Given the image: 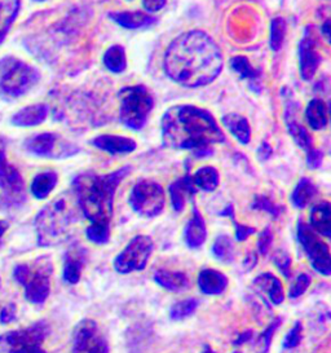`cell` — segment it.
I'll return each mask as SVG.
<instances>
[{
	"instance_id": "obj_19",
	"label": "cell",
	"mask_w": 331,
	"mask_h": 353,
	"mask_svg": "<svg viewBox=\"0 0 331 353\" xmlns=\"http://www.w3.org/2000/svg\"><path fill=\"white\" fill-rule=\"evenodd\" d=\"M93 145L110 154H127L136 149V143L132 139L117 135H101L92 141Z\"/></svg>"
},
{
	"instance_id": "obj_27",
	"label": "cell",
	"mask_w": 331,
	"mask_h": 353,
	"mask_svg": "<svg viewBox=\"0 0 331 353\" xmlns=\"http://www.w3.org/2000/svg\"><path fill=\"white\" fill-rule=\"evenodd\" d=\"M110 17H113L114 21L118 22L126 29L146 28L155 22L153 17L145 14L143 12H117L112 13Z\"/></svg>"
},
{
	"instance_id": "obj_43",
	"label": "cell",
	"mask_w": 331,
	"mask_h": 353,
	"mask_svg": "<svg viewBox=\"0 0 331 353\" xmlns=\"http://www.w3.org/2000/svg\"><path fill=\"white\" fill-rule=\"evenodd\" d=\"M252 208L254 210H260V211H265V212L270 214L273 218H277V216L281 215V212H282L281 211L282 208H279L276 203H273L269 198L263 197V196L255 198V201L252 203Z\"/></svg>"
},
{
	"instance_id": "obj_3",
	"label": "cell",
	"mask_w": 331,
	"mask_h": 353,
	"mask_svg": "<svg viewBox=\"0 0 331 353\" xmlns=\"http://www.w3.org/2000/svg\"><path fill=\"white\" fill-rule=\"evenodd\" d=\"M131 171L126 166L108 175L92 172L81 174L74 179L72 187L78 198L79 208L91 223L110 224L113 216L114 196L121 181Z\"/></svg>"
},
{
	"instance_id": "obj_6",
	"label": "cell",
	"mask_w": 331,
	"mask_h": 353,
	"mask_svg": "<svg viewBox=\"0 0 331 353\" xmlns=\"http://www.w3.org/2000/svg\"><path fill=\"white\" fill-rule=\"evenodd\" d=\"M121 97V122L131 130H141L150 114L154 101L144 85L123 88Z\"/></svg>"
},
{
	"instance_id": "obj_44",
	"label": "cell",
	"mask_w": 331,
	"mask_h": 353,
	"mask_svg": "<svg viewBox=\"0 0 331 353\" xmlns=\"http://www.w3.org/2000/svg\"><path fill=\"white\" fill-rule=\"evenodd\" d=\"M301 332H303L301 322H295L292 329L288 332V335L283 339V348L285 350H292V348L298 347L299 343L301 342Z\"/></svg>"
},
{
	"instance_id": "obj_24",
	"label": "cell",
	"mask_w": 331,
	"mask_h": 353,
	"mask_svg": "<svg viewBox=\"0 0 331 353\" xmlns=\"http://www.w3.org/2000/svg\"><path fill=\"white\" fill-rule=\"evenodd\" d=\"M154 281L166 290L181 291L189 288V279L183 272L158 270L154 272Z\"/></svg>"
},
{
	"instance_id": "obj_25",
	"label": "cell",
	"mask_w": 331,
	"mask_h": 353,
	"mask_svg": "<svg viewBox=\"0 0 331 353\" xmlns=\"http://www.w3.org/2000/svg\"><path fill=\"white\" fill-rule=\"evenodd\" d=\"M21 10V0H0V44L7 38Z\"/></svg>"
},
{
	"instance_id": "obj_21",
	"label": "cell",
	"mask_w": 331,
	"mask_h": 353,
	"mask_svg": "<svg viewBox=\"0 0 331 353\" xmlns=\"http://www.w3.org/2000/svg\"><path fill=\"white\" fill-rule=\"evenodd\" d=\"M198 288L206 295H220L228 288L227 276L217 270H201L198 276Z\"/></svg>"
},
{
	"instance_id": "obj_17",
	"label": "cell",
	"mask_w": 331,
	"mask_h": 353,
	"mask_svg": "<svg viewBox=\"0 0 331 353\" xmlns=\"http://www.w3.org/2000/svg\"><path fill=\"white\" fill-rule=\"evenodd\" d=\"M254 288L257 289L259 294L265 296L272 304L279 305L285 301V290L281 283L279 279H277L273 273H261L254 280Z\"/></svg>"
},
{
	"instance_id": "obj_42",
	"label": "cell",
	"mask_w": 331,
	"mask_h": 353,
	"mask_svg": "<svg viewBox=\"0 0 331 353\" xmlns=\"http://www.w3.org/2000/svg\"><path fill=\"white\" fill-rule=\"evenodd\" d=\"M273 261L283 277H286V279L291 277V258L285 250L277 251L273 256Z\"/></svg>"
},
{
	"instance_id": "obj_46",
	"label": "cell",
	"mask_w": 331,
	"mask_h": 353,
	"mask_svg": "<svg viewBox=\"0 0 331 353\" xmlns=\"http://www.w3.org/2000/svg\"><path fill=\"white\" fill-rule=\"evenodd\" d=\"M16 313H17V307H16L13 303L7 304V305L3 308L1 314H0V323L4 325V323H10V322L14 321Z\"/></svg>"
},
{
	"instance_id": "obj_35",
	"label": "cell",
	"mask_w": 331,
	"mask_h": 353,
	"mask_svg": "<svg viewBox=\"0 0 331 353\" xmlns=\"http://www.w3.org/2000/svg\"><path fill=\"white\" fill-rule=\"evenodd\" d=\"M232 68L237 72L242 78H246L251 82V87H254V84L259 83V73L257 69H254L251 66V63H248V59L243 56H237L232 59Z\"/></svg>"
},
{
	"instance_id": "obj_51",
	"label": "cell",
	"mask_w": 331,
	"mask_h": 353,
	"mask_svg": "<svg viewBox=\"0 0 331 353\" xmlns=\"http://www.w3.org/2000/svg\"><path fill=\"white\" fill-rule=\"evenodd\" d=\"M7 230H8V223L6 220H0V245H1V239L4 237Z\"/></svg>"
},
{
	"instance_id": "obj_18",
	"label": "cell",
	"mask_w": 331,
	"mask_h": 353,
	"mask_svg": "<svg viewBox=\"0 0 331 353\" xmlns=\"http://www.w3.org/2000/svg\"><path fill=\"white\" fill-rule=\"evenodd\" d=\"M207 239V227L205 219L199 210L193 206L190 220L185 227V242L190 249H199Z\"/></svg>"
},
{
	"instance_id": "obj_38",
	"label": "cell",
	"mask_w": 331,
	"mask_h": 353,
	"mask_svg": "<svg viewBox=\"0 0 331 353\" xmlns=\"http://www.w3.org/2000/svg\"><path fill=\"white\" fill-rule=\"evenodd\" d=\"M197 307H198V301L194 299V298H189V299L177 301L171 307L170 317L174 321L184 320L186 317H189L193 312L196 311Z\"/></svg>"
},
{
	"instance_id": "obj_7",
	"label": "cell",
	"mask_w": 331,
	"mask_h": 353,
	"mask_svg": "<svg viewBox=\"0 0 331 353\" xmlns=\"http://www.w3.org/2000/svg\"><path fill=\"white\" fill-rule=\"evenodd\" d=\"M51 332L50 325L46 321L32 323L28 327L7 332L0 338L6 353H47L43 343Z\"/></svg>"
},
{
	"instance_id": "obj_45",
	"label": "cell",
	"mask_w": 331,
	"mask_h": 353,
	"mask_svg": "<svg viewBox=\"0 0 331 353\" xmlns=\"http://www.w3.org/2000/svg\"><path fill=\"white\" fill-rule=\"evenodd\" d=\"M273 242V233L269 227L260 232L258 239V251L260 255H267Z\"/></svg>"
},
{
	"instance_id": "obj_4",
	"label": "cell",
	"mask_w": 331,
	"mask_h": 353,
	"mask_svg": "<svg viewBox=\"0 0 331 353\" xmlns=\"http://www.w3.org/2000/svg\"><path fill=\"white\" fill-rule=\"evenodd\" d=\"M74 214L65 198H56L41 208L35 218L38 246L51 248L70 237Z\"/></svg>"
},
{
	"instance_id": "obj_26",
	"label": "cell",
	"mask_w": 331,
	"mask_h": 353,
	"mask_svg": "<svg viewBox=\"0 0 331 353\" xmlns=\"http://www.w3.org/2000/svg\"><path fill=\"white\" fill-rule=\"evenodd\" d=\"M59 176L54 171H46L34 177L31 183V194L37 199H46L57 185Z\"/></svg>"
},
{
	"instance_id": "obj_56",
	"label": "cell",
	"mask_w": 331,
	"mask_h": 353,
	"mask_svg": "<svg viewBox=\"0 0 331 353\" xmlns=\"http://www.w3.org/2000/svg\"><path fill=\"white\" fill-rule=\"evenodd\" d=\"M233 353H241V352H238V351H236V352H233Z\"/></svg>"
},
{
	"instance_id": "obj_54",
	"label": "cell",
	"mask_w": 331,
	"mask_h": 353,
	"mask_svg": "<svg viewBox=\"0 0 331 353\" xmlns=\"http://www.w3.org/2000/svg\"><path fill=\"white\" fill-rule=\"evenodd\" d=\"M201 353H217L212 348H211V345H208V344H205L203 345V348H202V352Z\"/></svg>"
},
{
	"instance_id": "obj_37",
	"label": "cell",
	"mask_w": 331,
	"mask_h": 353,
	"mask_svg": "<svg viewBox=\"0 0 331 353\" xmlns=\"http://www.w3.org/2000/svg\"><path fill=\"white\" fill-rule=\"evenodd\" d=\"M86 236L96 245H105L110 239V224L91 223L86 229Z\"/></svg>"
},
{
	"instance_id": "obj_31",
	"label": "cell",
	"mask_w": 331,
	"mask_h": 353,
	"mask_svg": "<svg viewBox=\"0 0 331 353\" xmlns=\"http://www.w3.org/2000/svg\"><path fill=\"white\" fill-rule=\"evenodd\" d=\"M192 181L203 192H214L219 185V172L214 167H202L192 177Z\"/></svg>"
},
{
	"instance_id": "obj_50",
	"label": "cell",
	"mask_w": 331,
	"mask_h": 353,
	"mask_svg": "<svg viewBox=\"0 0 331 353\" xmlns=\"http://www.w3.org/2000/svg\"><path fill=\"white\" fill-rule=\"evenodd\" d=\"M252 336H254V332L252 330H246V332H243L238 335L237 341L234 342V345H242L243 343L251 341Z\"/></svg>"
},
{
	"instance_id": "obj_34",
	"label": "cell",
	"mask_w": 331,
	"mask_h": 353,
	"mask_svg": "<svg viewBox=\"0 0 331 353\" xmlns=\"http://www.w3.org/2000/svg\"><path fill=\"white\" fill-rule=\"evenodd\" d=\"M103 63L112 73H122L126 69V52L121 46L110 47L103 54Z\"/></svg>"
},
{
	"instance_id": "obj_33",
	"label": "cell",
	"mask_w": 331,
	"mask_h": 353,
	"mask_svg": "<svg viewBox=\"0 0 331 353\" xmlns=\"http://www.w3.org/2000/svg\"><path fill=\"white\" fill-rule=\"evenodd\" d=\"M286 125H288V131H289L290 135L292 136V139L297 141V144L300 148L305 149L307 152L312 149V143H313L312 136L307 132V130L303 125H299L295 121V118L292 115L290 114V117L286 115Z\"/></svg>"
},
{
	"instance_id": "obj_55",
	"label": "cell",
	"mask_w": 331,
	"mask_h": 353,
	"mask_svg": "<svg viewBox=\"0 0 331 353\" xmlns=\"http://www.w3.org/2000/svg\"><path fill=\"white\" fill-rule=\"evenodd\" d=\"M37 1H43V0H37Z\"/></svg>"
},
{
	"instance_id": "obj_14",
	"label": "cell",
	"mask_w": 331,
	"mask_h": 353,
	"mask_svg": "<svg viewBox=\"0 0 331 353\" xmlns=\"http://www.w3.org/2000/svg\"><path fill=\"white\" fill-rule=\"evenodd\" d=\"M25 148L31 154L46 158H65L75 154L74 146L51 132L32 136L26 141Z\"/></svg>"
},
{
	"instance_id": "obj_39",
	"label": "cell",
	"mask_w": 331,
	"mask_h": 353,
	"mask_svg": "<svg viewBox=\"0 0 331 353\" xmlns=\"http://www.w3.org/2000/svg\"><path fill=\"white\" fill-rule=\"evenodd\" d=\"M281 319H276L270 322L268 327L259 335L258 342H257V351L258 353H267L272 343V338L274 335V332H277V329L281 325Z\"/></svg>"
},
{
	"instance_id": "obj_52",
	"label": "cell",
	"mask_w": 331,
	"mask_h": 353,
	"mask_svg": "<svg viewBox=\"0 0 331 353\" xmlns=\"http://www.w3.org/2000/svg\"><path fill=\"white\" fill-rule=\"evenodd\" d=\"M329 28H330V21L325 22V25H323V28H322V32H325V35H326V38L329 39Z\"/></svg>"
},
{
	"instance_id": "obj_5",
	"label": "cell",
	"mask_w": 331,
	"mask_h": 353,
	"mask_svg": "<svg viewBox=\"0 0 331 353\" xmlns=\"http://www.w3.org/2000/svg\"><path fill=\"white\" fill-rule=\"evenodd\" d=\"M53 264L50 256H39L30 264L21 263L13 268V279L25 291L26 301L32 304H43L51 294Z\"/></svg>"
},
{
	"instance_id": "obj_11",
	"label": "cell",
	"mask_w": 331,
	"mask_h": 353,
	"mask_svg": "<svg viewBox=\"0 0 331 353\" xmlns=\"http://www.w3.org/2000/svg\"><path fill=\"white\" fill-rule=\"evenodd\" d=\"M153 249L154 242L149 236H136L114 260V270L119 274H128L134 270H145Z\"/></svg>"
},
{
	"instance_id": "obj_15",
	"label": "cell",
	"mask_w": 331,
	"mask_h": 353,
	"mask_svg": "<svg viewBox=\"0 0 331 353\" xmlns=\"http://www.w3.org/2000/svg\"><path fill=\"white\" fill-rule=\"evenodd\" d=\"M321 54L317 50V37L313 26H307L299 43V68L301 78L310 81L321 63Z\"/></svg>"
},
{
	"instance_id": "obj_8",
	"label": "cell",
	"mask_w": 331,
	"mask_h": 353,
	"mask_svg": "<svg viewBox=\"0 0 331 353\" xmlns=\"http://www.w3.org/2000/svg\"><path fill=\"white\" fill-rule=\"evenodd\" d=\"M39 73L35 68L20 60H12L0 77V90L10 97H20L38 83Z\"/></svg>"
},
{
	"instance_id": "obj_28",
	"label": "cell",
	"mask_w": 331,
	"mask_h": 353,
	"mask_svg": "<svg viewBox=\"0 0 331 353\" xmlns=\"http://www.w3.org/2000/svg\"><path fill=\"white\" fill-rule=\"evenodd\" d=\"M223 123L225 125L230 134L237 139L241 144H248L251 140V128L248 122L241 115L228 114L223 117Z\"/></svg>"
},
{
	"instance_id": "obj_2",
	"label": "cell",
	"mask_w": 331,
	"mask_h": 353,
	"mask_svg": "<svg viewBox=\"0 0 331 353\" xmlns=\"http://www.w3.org/2000/svg\"><path fill=\"white\" fill-rule=\"evenodd\" d=\"M162 139L166 146L194 150L197 157L211 154V146L225 140L214 117L192 105H177L166 112Z\"/></svg>"
},
{
	"instance_id": "obj_10",
	"label": "cell",
	"mask_w": 331,
	"mask_h": 353,
	"mask_svg": "<svg viewBox=\"0 0 331 353\" xmlns=\"http://www.w3.org/2000/svg\"><path fill=\"white\" fill-rule=\"evenodd\" d=\"M298 239L305 255L308 256L312 267L322 276H330L331 258L329 245L325 243L320 236L310 228V224L299 220L297 227Z\"/></svg>"
},
{
	"instance_id": "obj_36",
	"label": "cell",
	"mask_w": 331,
	"mask_h": 353,
	"mask_svg": "<svg viewBox=\"0 0 331 353\" xmlns=\"http://www.w3.org/2000/svg\"><path fill=\"white\" fill-rule=\"evenodd\" d=\"M286 34V22L282 17H276L270 22V39L269 46L270 48L277 52L282 47V43L285 41Z\"/></svg>"
},
{
	"instance_id": "obj_49",
	"label": "cell",
	"mask_w": 331,
	"mask_h": 353,
	"mask_svg": "<svg viewBox=\"0 0 331 353\" xmlns=\"http://www.w3.org/2000/svg\"><path fill=\"white\" fill-rule=\"evenodd\" d=\"M270 153H272V148L267 143H263L261 146L259 148L258 157L261 161L268 159L269 157H270Z\"/></svg>"
},
{
	"instance_id": "obj_22",
	"label": "cell",
	"mask_w": 331,
	"mask_h": 353,
	"mask_svg": "<svg viewBox=\"0 0 331 353\" xmlns=\"http://www.w3.org/2000/svg\"><path fill=\"white\" fill-rule=\"evenodd\" d=\"M48 115V106L46 104H35L26 106L12 117V125L19 127H34L41 125Z\"/></svg>"
},
{
	"instance_id": "obj_16",
	"label": "cell",
	"mask_w": 331,
	"mask_h": 353,
	"mask_svg": "<svg viewBox=\"0 0 331 353\" xmlns=\"http://www.w3.org/2000/svg\"><path fill=\"white\" fill-rule=\"evenodd\" d=\"M87 258H88L87 250L79 243L72 245V248L65 252L62 277L66 283L75 285L79 282L82 277L83 270L87 263Z\"/></svg>"
},
{
	"instance_id": "obj_23",
	"label": "cell",
	"mask_w": 331,
	"mask_h": 353,
	"mask_svg": "<svg viewBox=\"0 0 331 353\" xmlns=\"http://www.w3.org/2000/svg\"><path fill=\"white\" fill-rule=\"evenodd\" d=\"M310 228L317 234L329 239L331 234V208L328 201L314 205L310 214Z\"/></svg>"
},
{
	"instance_id": "obj_32",
	"label": "cell",
	"mask_w": 331,
	"mask_h": 353,
	"mask_svg": "<svg viewBox=\"0 0 331 353\" xmlns=\"http://www.w3.org/2000/svg\"><path fill=\"white\" fill-rule=\"evenodd\" d=\"M212 255L215 256V259L224 263V264H229L234 259V246L232 239L227 234H220L217 236L214 245H212Z\"/></svg>"
},
{
	"instance_id": "obj_9",
	"label": "cell",
	"mask_w": 331,
	"mask_h": 353,
	"mask_svg": "<svg viewBox=\"0 0 331 353\" xmlns=\"http://www.w3.org/2000/svg\"><path fill=\"white\" fill-rule=\"evenodd\" d=\"M165 190L152 180L139 181L131 190L130 205L139 215L144 218H155L165 208Z\"/></svg>"
},
{
	"instance_id": "obj_41",
	"label": "cell",
	"mask_w": 331,
	"mask_h": 353,
	"mask_svg": "<svg viewBox=\"0 0 331 353\" xmlns=\"http://www.w3.org/2000/svg\"><path fill=\"white\" fill-rule=\"evenodd\" d=\"M310 285V277L305 273L299 274L295 281L291 283L289 289L290 299H297L300 295H303L305 291L308 290Z\"/></svg>"
},
{
	"instance_id": "obj_12",
	"label": "cell",
	"mask_w": 331,
	"mask_h": 353,
	"mask_svg": "<svg viewBox=\"0 0 331 353\" xmlns=\"http://www.w3.org/2000/svg\"><path fill=\"white\" fill-rule=\"evenodd\" d=\"M72 353H109V343L97 322L86 319L78 323L72 335Z\"/></svg>"
},
{
	"instance_id": "obj_29",
	"label": "cell",
	"mask_w": 331,
	"mask_h": 353,
	"mask_svg": "<svg viewBox=\"0 0 331 353\" xmlns=\"http://www.w3.org/2000/svg\"><path fill=\"white\" fill-rule=\"evenodd\" d=\"M317 194V187L310 179L303 177L291 194V202L297 208H305Z\"/></svg>"
},
{
	"instance_id": "obj_47",
	"label": "cell",
	"mask_w": 331,
	"mask_h": 353,
	"mask_svg": "<svg viewBox=\"0 0 331 353\" xmlns=\"http://www.w3.org/2000/svg\"><path fill=\"white\" fill-rule=\"evenodd\" d=\"M322 158H323L322 152L312 148V149L307 152V163H308V167L310 168H319L321 166V163H322Z\"/></svg>"
},
{
	"instance_id": "obj_20",
	"label": "cell",
	"mask_w": 331,
	"mask_h": 353,
	"mask_svg": "<svg viewBox=\"0 0 331 353\" xmlns=\"http://www.w3.org/2000/svg\"><path fill=\"white\" fill-rule=\"evenodd\" d=\"M196 187L189 175L176 180L170 187V196L172 208L176 212H181L185 208L186 201L192 199L196 194Z\"/></svg>"
},
{
	"instance_id": "obj_13",
	"label": "cell",
	"mask_w": 331,
	"mask_h": 353,
	"mask_svg": "<svg viewBox=\"0 0 331 353\" xmlns=\"http://www.w3.org/2000/svg\"><path fill=\"white\" fill-rule=\"evenodd\" d=\"M0 189L8 206H20L26 201L25 181L19 170L7 162L6 157L0 158Z\"/></svg>"
},
{
	"instance_id": "obj_1",
	"label": "cell",
	"mask_w": 331,
	"mask_h": 353,
	"mask_svg": "<svg viewBox=\"0 0 331 353\" xmlns=\"http://www.w3.org/2000/svg\"><path fill=\"white\" fill-rule=\"evenodd\" d=\"M223 54L206 32L193 30L177 37L165 54V70L176 83L202 87L223 69Z\"/></svg>"
},
{
	"instance_id": "obj_40",
	"label": "cell",
	"mask_w": 331,
	"mask_h": 353,
	"mask_svg": "<svg viewBox=\"0 0 331 353\" xmlns=\"http://www.w3.org/2000/svg\"><path fill=\"white\" fill-rule=\"evenodd\" d=\"M220 215L232 219L233 225H234V228H236V239H237L238 242H243L245 239H248L250 236H252V234L257 232L255 228H251V227H248V225L239 224V223L236 221V219H234V210H233L232 205H229L224 211H221Z\"/></svg>"
},
{
	"instance_id": "obj_53",
	"label": "cell",
	"mask_w": 331,
	"mask_h": 353,
	"mask_svg": "<svg viewBox=\"0 0 331 353\" xmlns=\"http://www.w3.org/2000/svg\"><path fill=\"white\" fill-rule=\"evenodd\" d=\"M6 157V145L3 143V140L0 139V158H4Z\"/></svg>"
},
{
	"instance_id": "obj_30",
	"label": "cell",
	"mask_w": 331,
	"mask_h": 353,
	"mask_svg": "<svg viewBox=\"0 0 331 353\" xmlns=\"http://www.w3.org/2000/svg\"><path fill=\"white\" fill-rule=\"evenodd\" d=\"M305 118H307L308 125L313 130H323L328 125V108H326V104L319 99L312 100L307 106Z\"/></svg>"
},
{
	"instance_id": "obj_48",
	"label": "cell",
	"mask_w": 331,
	"mask_h": 353,
	"mask_svg": "<svg viewBox=\"0 0 331 353\" xmlns=\"http://www.w3.org/2000/svg\"><path fill=\"white\" fill-rule=\"evenodd\" d=\"M165 4L166 0H144L145 10L148 12L161 11Z\"/></svg>"
}]
</instances>
